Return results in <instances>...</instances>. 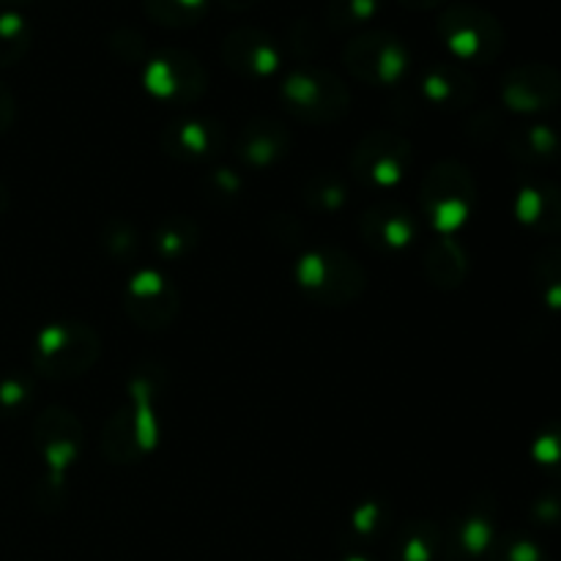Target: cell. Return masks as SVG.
<instances>
[{
  "label": "cell",
  "instance_id": "26",
  "mask_svg": "<svg viewBox=\"0 0 561 561\" xmlns=\"http://www.w3.org/2000/svg\"><path fill=\"white\" fill-rule=\"evenodd\" d=\"M392 524V510L389 504L378 502V499H365L351 510L348 520H345V537L354 542H376L381 540Z\"/></svg>",
  "mask_w": 561,
  "mask_h": 561
},
{
  "label": "cell",
  "instance_id": "8",
  "mask_svg": "<svg viewBox=\"0 0 561 561\" xmlns=\"http://www.w3.org/2000/svg\"><path fill=\"white\" fill-rule=\"evenodd\" d=\"M343 64L354 80L376 88L400 85L411 75V49L389 31H359L345 42Z\"/></svg>",
  "mask_w": 561,
  "mask_h": 561
},
{
  "label": "cell",
  "instance_id": "42",
  "mask_svg": "<svg viewBox=\"0 0 561 561\" xmlns=\"http://www.w3.org/2000/svg\"><path fill=\"white\" fill-rule=\"evenodd\" d=\"M340 561H373V559H367L365 553H348V557L340 559Z\"/></svg>",
  "mask_w": 561,
  "mask_h": 561
},
{
  "label": "cell",
  "instance_id": "11",
  "mask_svg": "<svg viewBox=\"0 0 561 561\" xmlns=\"http://www.w3.org/2000/svg\"><path fill=\"white\" fill-rule=\"evenodd\" d=\"M124 310L146 332H164L181 312L179 288L159 268H140L124 288Z\"/></svg>",
  "mask_w": 561,
  "mask_h": 561
},
{
  "label": "cell",
  "instance_id": "37",
  "mask_svg": "<svg viewBox=\"0 0 561 561\" xmlns=\"http://www.w3.org/2000/svg\"><path fill=\"white\" fill-rule=\"evenodd\" d=\"M531 518H535L537 524H546V526L559 524L561 520V493L548 491V493H542V496H537L535 504H531Z\"/></svg>",
  "mask_w": 561,
  "mask_h": 561
},
{
  "label": "cell",
  "instance_id": "15",
  "mask_svg": "<svg viewBox=\"0 0 561 561\" xmlns=\"http://www.w3.org/2000/svg\"><path fill=\"white\" fill-rule=\"evenodd\" d=\"M228 142V129L222 121L208 115H184L170 121L159 135V146L175 162H208Z\"/></svg>",
  "mask_w": 561,
  "mask_h": 561
},
{
  "label": "cell",
  "instance_id": "3",
  "mask_svg": "<svg viewBox=\"0 0 561 561\" xmlns=\"http://www.w3.org/2000/svg\"><path fill=\"white\" fill-rule=\"evenodd\" d=\"M102 354L96 329L80 321H58L44 327L33 343V367L47 381H77L93 370Z\"/></svg>",
  "mask_w": 561,
  "mask_h": 561
},
{
  "label": "cell",
  "instance_id": "16",
  "mask_svg": "<svg viewBox=\"0 0 561 561\" xmlns=\"http://www.w3.org/2000/svg\"><path fill=\"white\" fill-rule=\"evenodd\" d=\"M420 225L416 217L394 201H378L359 217V236L378 255H400L414 244Z\"/></svg>",
  "mask_w": 561,
  "mask_h": 561
},
{
  "label": "cell",
  "instance_id": "25",
  "mask_svg": "<svg viewBox=\"0 0 561 561\" xmlns=\"http://www.w3.org/2000/svg\"><path fill=\"white\" fill-rule=\"evenodd\" d=\"M214 0H142L148 20L170 31H186L208 14Z\"/></svg>",
  "mask_w": 561,
  "mask_h": 561
},
{
  "label": "cell",
  "instance_id": "31",
  "mask_svg": "<svg viewBox=\"0 0 561 561\" xmlns=\"http://www.w3.org/2000/svg\"><path fill=\"white\" fill-rule=\"evenodd\" d=\"M485 561H551L535 540L524 535H499Z\"/></svg>",
  "mask_w": 561,
  "mask_h": 561
},
{
  "label": "cell",
  "instance_id": "20",
  "mask_svg": "<svg viewBox=\"0 0 561 561\" xmlns=\"http://www.w3.org/2000/svg\"><path fill=\"white\" fill-rule=\"evenodd\" d=\"M425 277L433 288L455 290L469 277V255L455 236H438L425 250Z\"/></svg>",
  "mask_w": 561,
  "mask_h": 561
},
{
  "label": "cell",
  "instance_id": "40",
  "mask_svg": "<svg viewBox=\"0 0 561 561\" xmlns=\"http://www.w3.org/2000/svg\"><path fill=\"white\" fill-rule=\"evenodd\" d=\"M217 3L222 5L225 11H236V14H241V11L255 9V5L261 3V0H217Z\"/></svg>",
  "mask_w": 561,
  "mask_h": 561
},
{
  "label": "cell",
  "instance_id": "34",
  "mask_svg": "<svg viewBox=\"0 0 561 561\" xmlns=\"http://www.w3.org/2000/svg\"><path fill=\"white\" fill-rule=\"evenodd\" d=\"M244 192V181L236 170L230 168H214L208 170L206 179H203V195L208 201L219 203V206H228V203H236Z\"/></svg>",
  "mask_w": 561,
  "mask_h": 561
},
{
  "label": "cell",
  "instance_id": "27",
  "mask_svg": "<svg viewBox=\"0 0 561 561\" xmlns=\"http://www.w3.org/2000/svg\"><path fill=\"white\" fill-rule=\"evenodd\" d=\"M383 0H327L323 25L332 33H354L376 20Z\"/></svg>",
  "mask_w": 561,
  "mask_h": 561
},
{
  "label": "cell",
  "instance_id": "12",
  "mask_svg": "<svg viewBox=\"0 0 561 561\" xmlns=\"http://www.w3.org/2000/svg\"><path fill=\"white\" fill-rule=\"evenodd\" d=\"M499 510L491 496L466 504L444 531V557L453 561L485 559L499 537Z\"/></svg>",
  "mask_w": 561,
  "mask_h": 561
},
{
  "label": "cell",
  "instance_id": "2",
  "mask_svg": "<svg viewBox=\"0 0 561 561\" xmlns=\"http://www.w3.org/2000/svg\"><path fill=\"white\" fill-rule=\"evenodd\" d=\"M296 285L321 307H348L365 294L367 272L351 252L321 244L301 252L294 266Z\"/></svg>",
  "mask_w": 561,
  "mask_h": 561
},
{
  "label": "cell",
  "instance_id": "28",
  "mask_svg": "<svg viewBox=\"0 0 561 561\" xmlns=\"http://www.w3.org/2000/svg\"><path fill=\"white\" fill-rule=\"evenodd\" d=\"M33 44V27L16 9L0 11V69L20 64Z\"/></svg>",
  "mask_w": 561,
  "mask_h": 561
},
{
  "label": "cell",
  "instance_id": "17",
  "mask_svg": "<svg viewBox=\"0 0 561 561\" xmlns=\"http://www.w3.org/2000/svg\"><path fill=\"white\" fill-rule=\"evenodd\" d=\"M290 146H294V137L283 121L272 118V115H257L241 126L239 137H236V157L247 168L266 170L283 162Z\"/></svg>",
  "mask_w": 561,
  "mask_h": 561
},
{
  "label": "cell",
  "instance_id": "18",
  "mask_svg": "<svg viewBox=\"0 0 561 561\" xmlns=\"http://www.w3.org/2000/svg\"><path fill=\"white\" fill-rule=\"evenodd\" d=\"M420 96L427 107L442 110V113H458V110L474 104L477 82L463 66L436 64L422 71Z\"/></svg>",
  "mask_w": 561,
  "mask_h": 561
},
{
  "label": "cell",
  "instance_id": "19",
  "mask_svg": "<svg viewBox=\"0 0 561 561\" xmlns=\"http://www.w3.org/2000/svg\"><path fill=\"white\" fill-rule=\"evenodd\" d=\"M515 217L520 225L542 236L561 233V186L551 181H531L515 192Z\"/></svg>",
  "mask_w": 561,
  "mask_h": 561
},
{
  "label": "cell",
  "instance_id": "7",
  "mask_svg": "<svg viewBox=\"0 0 561 561\" xmlns=\"http://www.w3.org/2000/svg\"><path fill=\"white\" fill-rule=\"evenodd\" d=\"M33 436H36L38 455L47 463V477L42 485L44 502H60L66 474L80 460L82 447H85V427L77 420L75 411L64 405H49L38 414Z\"/></svg>",
  "mask_w": 561,
  "mask_h": 561
},
{
  "label": "cell",
  "instance_id": "13",
  "mask_svg": "<svg viewBox=\"0 0 561 561\" xmlns=\"http://www.w3.org/2000/svg\"><path fill=\"white\" fill-rule=\"evenodd\" d=\"M502 102L513 113L537 115L561 104V71L548 64L513 66L502 77Z\"/></svg>",
  "mask_w": 561,
  "mask_h": 561
},
{
  "label": "cell",
  "instance_id": "23",
  "mask_svg": "<svg viewBox=\"0 0 561 561\" xmlns=\"http://www.w3.org/2000/svg\"><path fill=\"white\" fill-rule=\"evenodd\" d=\"M197 244H201V225L195 219L184 217V214L162 219L151 233L153 255L170 263L184 261L186 255L195 252Z\"/></svg>",
  "mask_w": 561,
  "mask_h": 561
},
{
  "label": "cell",
  "instance_id": "43",
  "mask_svg": "<svg viewBox=\"0 0 561 561\" xmlns=\"http://www.w3.org/2000/svg\"><path fill=\"white\" fill-rule=\"evenodd\" d=\"M31 3V0H0V5H25Z\"/></svg>",
  "mask_w": 561,
  "mask_h": 561
},
{
  "label": "cell",
  "instance_id": "38",
  "mask_svg": "<svg viewBox=\"0 0 561 561\" xmlns=\"http://www.w3.org/2000/svg\"><path fill=\"white\" fill-rule=\"evenodd\" d=\"M14 115H16L14 96H11L9 88L0 82V135H5V131L11 129V124H14Z\"/></svg>",
  "mask_w": 561,
  "mask_h": 561
},
{
  "label": "cell",
  "instance_id": "4",
  "mask_svg": "<svg viewBox=\"0 0 561 561\" xmlns=\"http://www.w3.org/2000/svg\"><path fill=\"white\" fill-rule=\"evenodd\" d=\"M279 102L301 124L327 126L348 115L351 91L334 71L299 66L279 82Z\"/></svg>",
  "mask_w": 561,
  "mask_h": 561
},
{
  "label": "cell",
  "instance_id": "33",
  "mask_svg": "<svg viewBox=\"0 0 561 561\" xmlns=\"http://www.w3.org/2000/svg\"><path fill=\"white\" fill-rule=\"evenodd\" d=\"M531 460L548 474L561 480V422L542 427L531 442Z\"/></svg>",
  "mask_w": 561,
  "mask_h": 561
},
{
  "label": "cell",
  "instance_id": "29",
  "mask_svg": "<svg viewBox=\"0 0 561 561\" xmlns=\"http://www.w3.org/2000/svg\"><path fill=\"white\" fill-rule=\"evenodd\" d=\"M102 250L115 263H135L142 252V236L129 219L110 217L102 228Z\"/></svg>",
  "mask_w": 561,
  "mask_h": 561
},
{
  "label": "cell",
  "instance_id": "21",
  "mask_svg": "<svg viewBox=\"0 0 561 561\" xmlns=\"http://www.w3.org/2000/svg\"><path fill=\"white\" fill-rule=\"evenodd\" d=\"M507 153L526 168L551 164L561 157V137L546 124L515 126L507 135Z\"/></svg>",
  "mask_w": 561,
  "mask_h": 561
},
{
  "label": "cell",
  "instance_id": "5",
  "mask_svg": "<svg viewBox=\"0 0 561 561\" xmlns=\"http://www.w3.org/2000/svg\"><path fill=\"white\" fill-rule=\"evenodd\" d=\"M420 201L438 236H455L477 208L474 175L458 159H442L422 179Z\"/></svg>",
  "mask_w": 561,
  "mask_h": 561
},
{
  "label": "cell",
  "instance_id": "36",
  "mask_svg": "<svg viewBox=\"0 0 561 561\" xmlns=\"http://www.w3.org/2000/svg\"><path fill=\"white\" fill-rule=\"evenodd\" d=\"M31 403V383L20 376H11L0 383V411L3 414H20Z\"/></svg>",
  "mask_w": 561,
  "mask_h": 561
},
{
  "label": "cell",
  "instance_id": "35",
  "mask_svg": "<svg viewBox=\"0 0 561 561\" xmlns=\"http://www.w3.org/2000/svg\"><path fill=\"white\" fill-rule=\"evenodd\" d=\"M288 47L296 58H312L321 47V33L310 20H296L288 27Z\"/></svg>",
  "mask_w": 561,
  "mask_h": 561
},
{
  "label": "cell",
  "instance_id": "9",
  "mask_svg": "<svg viewBox=\"0 0 561 561\" xmlns=\"http://www.w3.org/2000/svg\"><path fill=\"white\" fill-rule=\"evenodd\" d=\"M414 148L403 135L376 129L362 137L348 157V173L370 192H389L411 173Z\"/></svg>",
  "mask_w": 561,
  "mask_h": 561
},
{
  "label": "cell",
  "instance_id": "41",
  "mask_svg": "<svg viewBox=\"0 0 561 561\" xmlns=\"http://www.w3.org/2000/svg\"><path fill=\"white\" fill-rule=\"evenodd\" d=\"M5 208H9V190H5L3 184H0V217L5 214Z\"/></svg>",
  "mask_w": 561,
  "mask_h": 561
},
{
  "label": "cell",
  "instance_id": "6",
  "mask_svg": "<svg viewBox=\"0 0 561 561\" xmlns=\"http://www.w3.org/2000/svg\"><path fill=\"white\" fill-rule=\"evenodd\" d=\"M436 33L444 47L460 64H493L504 53V44H507V33H504L502 22L488 9L471 3L447 5L436 16Z\"/></svg>",
  "mask_w": 561,
  "mask_h": 561
},
{
  "label": "cell",
  "instance_id": "10",
  "mask_svg": "<svg viewBox=\"0 0 561 561\" xmlns=\"http://www.w3.org/2000/svg\"><path fill=\"white\" fill-rule=\"evenodd\" d=\"M142 88L164 104H195L206 96L208 75L201 58L186 49L164 47L142 64Z\"/></svg>",
  "mask_w": 561,
  "mask_h": 561
},
{
  "label": "cell",
  "instance_id": "32",
  "mask_svg": "<svg viewBox=\"0 0 561 561\" xmlns=\"http://www.w3.org/2000/svg\"><path fill=\"white\" fill-rule=\"evenodd\" d=\"M107 49L113 58H118L121 64H146L148 60V44L137 27L121 25L115 27L107 36Z\"/></svg>",
  "mask_w": 561,
  "mask_h": 561
},
{
  "label": "cell",
  "instance_id": "1",
  "mask_svg": "<svg viewBox=\"0 0 561 561\" xmlns=\"http://www.w3.org/2000/svg\"><path fill=\"white\" fill-rule=\"evenodd\" d=\"M162 378L146 367L129 378L126 400L110 414L102 427V453L113 466H137L153 455L162 438L159 422Z\"/></svg>",
  "mask_w": 561,
  "mask_h": 561
},
{
  "label": "cell",
  "instance_id": "30",
  "mask_svg": "<svg viewBox=\"0 0 561 561\" xmlns=\"http://www.w3.org/2000/svg\"><path fill=\"white\" fill-rule=\"evenodd\" d=\"M531 277L542 301L551 310H561V244H546L537 252L531 263Z\"/></svg>",
  "mask_w": 561,
  "mask_h": 561
},
{
  "label": "cell",
  "instance_id": "22",
  "mask_svg": "<svg viewBox=\"0 0 561 561\" xmlns=\"http://www.w3.org/2000/svg\"><path fill=\"white\" fill-rule=\"evenodd\" d=\"M392 551L394 561H436L444 553V529L425 518L409 520L394 535Z\"/></svg>",
  "mask_w": 561,
  "mask_h": 561
},
{
  "label": "cell",
  "instance_id": "24",
  "mask_svg": "<svg viewBox=\"0 0 561 561\" xmlns=\"http://www.w3.org/2000/svg\"><path fill=\"white\" fill-rule=\"evenodd\" d=\"M351 197V186L343 175L332 173V170H321V173H312L310 179L301 186V201L310 211L318 214H337L340 208H345Z\"/></svg>",
  "mask_w": 561,
  "mask_h": 561
},
{
  "label": "cell",
  "instance_id": "14",
  "mask_svg": "<svg viewBox=\"0 0 561 561\" xmlns=\"http://www.w3.org/2000/svg\"><path fill=\"white\" fill-rule=\"evenodd\" d=\"M219 53L225 66L247 80H268L283 66V47L263 27H236L222 38Z\"/></svg>",
  "mask_w": 561,
  "mask_h": 561
},
{
  "label": "cell",
  "instance_id": "39",
  "mask_svg": "<svg viewBox=\"0 0 561 561\" xmlns=\"http://www.w3.org/2000/svg\"><path fill=\"white\" fill-rule=\"evenodd\" d=\"M403 9H411V11H433V9H442V5H447L449 0H398Z\"/></svg>",
  "mask_w": 561,
  "mask_h": 561
}]
</instances>
